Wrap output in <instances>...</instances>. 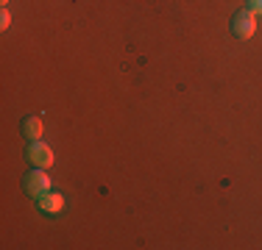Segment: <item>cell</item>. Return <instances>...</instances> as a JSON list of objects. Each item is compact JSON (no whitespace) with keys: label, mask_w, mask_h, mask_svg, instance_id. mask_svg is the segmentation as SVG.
Returning <instances> with one entry per match:
<instances>
[{"label":"cell","mask_w":262,"mask_h":250,"mask_svg":"<svg viewBox=\"0 0 262 250\" xmlns=\"http://www.w3.org/2000/svg\"><path fill=\"white\" fill-rule=\"evenodd\" d=\"M254 31H257V14L251 9H243L232 17V34L237 39H251Z\"/></svg>","instance_id":"obj_1"},{"label":"cell","mask_w":262,"mask_h":250,"mask_svg":"<svg viewBox=\"0 0 262 250\" xmlns=\"http://www.w3.org/2000/svg\"><path fill=\"white\" fill-rule=\"evenodd\" d=\"M248 9H251L254 14H262V0H248Z\"/></svg>","instance_id":"obj_6"},{"label":"cell","mask_w":262,"mask_h":250,"mask_svg":"<svg viewBox=\"0 0 262 250\" xmlns=\"http://www.w3.org/2000/svg\"><path fill=\"white\" fill-rule=\"evenodd\" d=\"M28 161H31L34 167L48 170V167L53 164V150L48 147L42 139H36V142H31V147H28Z\"/></svg>","instance_id":"obj_3"},{"label":"cell","mask_w":262,"mask_h":250,"mask_svg":"<svg viewBox=\"0 0 262 250\" xmlns=\"http://www.w3.org/2000/svg\"><path fill=\"white\" fill-rule=\"evenodd\" d=\"M23 134H26L31 142H36V139H42V134H45V125H42L39 117H26V122H23Z\"/></svg>","instance_id":"obj_5"},{"label":"cell","mask_w":262,"mask_h":250,"mask_svg":"<svg viewBox=\"0 0 262 250\" xmlns=\"http://www.w3.org/2000/svg\"><path fill=\"white\" fill-rule=\"evenodd\" d=\"M3 3H9V0H3Z\"/></svg>","instance_id":"obj_8"},{"label":"cell","mask_w":262,"mask_h":250,"mask_svg":"<svg viewBox=\"0 0 262 250\" xmlns=\"http://www.w3.org/2000/svg\"><path fill=\"white\" fill-rule=\"evenodd\" d=\"M26 192L31 197H42L45 192H51V178L42 167H34L28 175H26Z\"/></svg>","instance_id":"obj_2"},{"label":"cell","mask_w":262,"mask_h":250,"mask_svg":"<svg viewBox=\"0 0 262 250\" xmlns=\"http://www.w3.org/2000/svg\"><path fill=\"white\" fill-rule=\"evenodd\" d=\"M36 206H39L42 211H48V214H59V211L64 209V197L53 195V192H45L42 197H36Z\"/></svg>","instance_id":"obj_4"},{"label":"cell","mask_w":262,"mask_h":250,"mask_svg":"<svg viewBox=\"0 0 262 250\" xmlns=\"http://www.w3.org/2000/svg\"><path fill=\"white\" fill-rule=\"evenodd\" d=\"M9 25H11V17H9V11H3V14H0V28H9Z\"/></svg>","instance_id":"obj_7"}]
</instances>
